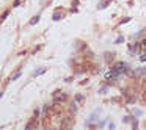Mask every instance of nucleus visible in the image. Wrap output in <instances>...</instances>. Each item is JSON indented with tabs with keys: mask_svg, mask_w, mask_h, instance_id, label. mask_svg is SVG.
Masks as SVG:
<instances>
[{
	"mask_svg": "<svg viewBox=\"0 0 146 130\" xmlns=\"http://www.w3.org/2000/svg\"><path fill=\"white\" fill-rule=\"evenodd\" d=\"M130 124H132V130H138V121H137V118H135V116H132Z\"/></svg>",
	"mask_w": 146,
	"mask_h": 130,
	"instance_id": "1a4fd4ad",
	"label": "nucleus"
},
{
	"mask_svg": "<svg viewBox=\"0 0 146 130\" xmlns=\"http://www.w3.org/2000/svg\"><path fill=\"white\" fill-rule=\"evenodd\" d=\"M129 20H130V19H129V17H124V19H122V20H121V24H126V22H129Z\"/></svg>",
	"mask_w": 146,
	"mask_h": 130,
	"instance_id": "4be33fe9",
	"label": "nucleus"
},
{
	"mask_svg": "<svg viewBox=\"0 0 146 130\" xmlns=\"http://www.w3.org/2000/svg\"><path fill=\"white\" fill-rule=\"evenodd\" d=\"M74 100H75V102H83V96H82V94H75V97H74Z\"/></svg>",
	"mask_w": 146,
	"mask_h": 130,
	"instance_id": "ddd939ff",
	"label": "nucleus"
},
{
	"mask_svg": "<svg viewBox=\"0 0 146 130\" xmlns=\"http://www.w3.org/2000/svg\"><path fill=\"white\" fill-rule=\"evenodd\" d=\"M133 116H135V118H140V116H141V111H140V110H133Z\"/></svg>",
	"mask_w": 146,
	"mask_h": 130,
	"instance_id": "f3484780",
	"label": "nucleus"
},
{
	"mask_svg": "<svg viewBox=\"0 0 146 130\" xmlns=\"http://www.w3.org/2000/svg\"><path fill=\"white\" fill-rule=\"evenodd\" d=\"M146 75V68H138L135 72H132L130 77H137V78H141V77Z\"/></svg>",
	"mask_w": 146,
	"mask_h": 130,
	"instance_id": "20e7f679",
	"label": "nucleus"
},
{
	"mask_svg": "<svg viewBox=\"0 0 146 130\" xmlns=\"http://www.w3.org/2000/svg\"><path fill=\"white\" fill-rule=\"evenodd\" d=\"M130 119H132V116H124L122 118V122H130Z\"/></svg>",
	"mask_w": 146,
	"mask_h": 130,
	"instance_id": "aec40b11",
	"label": "nucleus"
},
{
	"mask_svg": "<svg viewBox=\"0 0 146 130\" xmlns=\"http://www.w3.org/2000/svg\"><path fill=\"white\" fill-rule=\"evenodd\" d=\"M2 96H3V91H2V92H0V99H2Z\"/></svg>",
	"mask_w": 146,
	"mask_h": 130,
	"instance_id": "5701e85b",
	"label": "nucleus"
},
{
	"mask_svg": "<svg viewBox=\"0 0 146 130\" xmlns=\"http://www.w3.org/2000/svg\"><path fill=\"white\" fill-rule=\"evenodd\" d=\"M116 72H118L119 75H122V74H127V75H132V72H130V68H129V64L127 63H124V61H119V63H115L113 66H112Z\"/></svg>",
	"mask_w": 146,
	"mask_h": 130,
	"instance_id": "f257e3e1",
	"label": "nucleus"
},
{
	"mask_svg": "<svg viewBox=\"0 0 146 130\" xmlns=\"http://www.w3.org/2000/svg\"><path fill=\"white\" fill-rule=\"evenodd\" d=\"M110 2H112V0H102V3H99V5H97V10H104V8H107L108 5H110Z\"/></svg>",
	"mask_w": 146,
	"mask_h": 130,
	"instance_id": "0eeeda50",
	"label": "nucleus"
},
{
	"mask_svg": "<svg viewBox=\"0 0 146 130\" xmlns=\"http://www.w3.org/2000/svg\"><path fill=\"white\" fill-rule=\"evenodd\" d=\"M143 49H141V42H138V41H135L133 44H130V54H140Z\"/></svg>",
	"mask_w": 146,
	"mask_h": 130,
	"instance_id": "7ed1b4c3",
	"label": "nucleus"
},
{
	"mask_svg": "<svg viewBox=\"0 0 146 130\" xmlns=\"http://www.w3.org/2000/svg\"><path fill=\"white\" fill-rule=\"evenodd\" d=\"M104 58H105V61H107V63L110 64V63H112V61H113V58H115V55L112 54V52H107V54H105V55H104Z\"/></svg>",
	"mask_w": 146,
	"mask_h": 130,
	"instance_id": "6e6552de",
	"label": "nucleus"
},
{
	"mask_svg": "<svg viewBox=\"0 0 146 130\" xmlns=\"http://www.w3.org/2000/svg\"><path fill=\"white\" fill-rule=\"evenodd\" d=\"M55 104H58V105H61V104H65L66 100H68V96L65 92H58V94H55Z\"/></svg>",
	"mask_w": 146,
	"mask_h": 130,
	"instance_id": "f03ea898",
	"label": "nucleus"
},
{
	"mask_svg": "<svg viewBox=\"0 0 146 130\" xmlns=\"http://www.w3.org/2000/svg\"><path fill=\"white\" fill-rule=\"evenodd\" d=\"M144 126H146V124H144Z\"/></svg>",
	"mask_w": 146,
	"mask_h": 130,
	"instance_id": "b1692460",
	"label": "nucleus"
},
{
	"mask_svg": "<svg viewBox=\"0 0 146 130\" xmlns=\"http://www.w3.org/2000/svg\"><path fill=\"white\" fill-rule=\"evenodd\" d=\"M8 14H10V11H5V13H3L2 16H0V24H2L5 19H7V17H8Z\"/></svg>",
	"mask_w": 146,
	"mask_h": 130,
	"instance_id": "4468645a",
	"label": "nucleus"
},
{
	"mask_svg": "<svg viewBox=\"0 0 146 130\" xmlns=\"http://www.w3.org/2000/svg\"><path fill=\"white\" fill-rule=\"evenodd\" d=\"M38 20H39V14H36L35 17H32V19H30V25H35V24H38Z\"/></svg>",
	"mask_w": 146,
	"mask_h": 130,
	"instance_id": "f8f14e48",
	"label": "nucleus"
},
{
	"mask_svg": "<svg viewBox=\"0 0 146 130\" xmlns=\"http://www.w3.org/2000/svg\"><path fill=\"white\" fill-rule=\"evenodd\" d=\"M44 72H46V68H38V69L32 74V77H38L39 74H44Z\"/></svg>",
	"mask_w": 146,
	"mask_h": 130,
	"instance_id": "9d476101",
	"label": "nucleus"
},
{
	"mask_svg": "<svg viewBox=\"0 0 146 130\" xmlns=\"http://www.w3.org/2000/svg\"><path fill=\"white\" fill-rule=\"evenodd\" d=\"M61 17H63V14H54V17H52V19H54V20H60Z\"/></svg>",
	"mask_w": 146,
	"mask_h": 130,
	"instance_id": "a211bd4d",
	"label": "nucleus"
},
{
	"mask_svg": "<svg viewBox=\"0 0 146 130\" xmlns=\"http://www.w3.org/2000/svg\"><path fill=\"white\" fill-rule=\"evenodd\" d=\"M99 113H101V108H97L96 111H93V113H91V116H90V119H88V124H90V122H93V121L96 122V121L99 119Z\"/></svg>",
	"mask_w": 146,
	"mask_h": 130,
	"instance_id": "39448f33",
	"label": "nucleus"
},
{
	"mask_svg": "<svg viewBox=\"0 0 146 130\" xmlns=\"http://www.w3.org/2000/svg\"><path fill=\"white\" fill-rule=\"evenodd\" d=\"M38 126V119H35V118H32V121L27 124V127H25V130H33L35 127Z\"/></svg>",
	"mask_w": 146,
	"mask_h": 130,
	"instance_id": "423d86ee",
	"label": "nucleus"
},
{
	"mask_svg": "<svg viewBox=\"0 0 146 130\" xmlns=\"http://www.w3.org/2000/svg\"><path fill=\"white\" fill-rule=\"evenodd\" d=\"M107 91H108V85H107V86H102L101 90H99V94H105Z\"/></svg>",
	"mask_w": 146,
	"mask_h": 130,
	"instance_id": "dca6fc26",
	"label": "nucleus"
},
{
	"mask_svg": "<svg viewBox=\"0 0 146 130\" xmlns=\"http://www.w3.org/2000/svg\"><path fill=\"white\" fill-rule=\"evenodd\" d=\"M122 41H124V38H122V36H119V38H116V39H115V44H121Z\"/></svg>",
	"mask_w": 146,
	"mask_h": 130,
	"instance_id": "6ab92c4d",
	"label": "nucleus"
},
{
	"mask_svg": "<svg viewBox=\"0 0 146 130\" xmlns=\"http://www.w3.org/2000/svg\"><path fill=\"white\" fill-rule=\"evenodd\" d=\"M77 102H71V105H69V111H71V113H75V111H77V105H75Z\"/></svg>",
	"mask_w": 146,
	"mask_h": 130,
	"instance_id": "9b49d317",
	"label": "nucleus"
},
{
	"mask_svg": "<svg viewBox=\"0 0 146 130\" xmlns=\"http://www.w3.org/2000/svg\"><path fill=\"white\" fill-rule=\"evenodd\" d=\"M19 77H21V70H17V72H14V74H13V77H11V80H17Z\"/></svg>",
	"mask_w": 146,
	"mask_h": 130,
	"instance_id": "2eb2a0df",
	"label": "nucleus"
},
{
	"mask_svg": "<svg viewBox=\"0 0 146 130\" xmlns=\"http://www.w3.org/2000/svg\"><path fill=\"white\" fill-rule=\"evenodd\" d=\"M108 130H115V124H113V122L108 124Z\"/></svg>",
	"mask_w": 146,
	"mask_h": 130,
	"instance_id": "412c9836",
	"label": "nucleus"
}]
</instances>
